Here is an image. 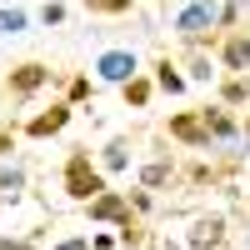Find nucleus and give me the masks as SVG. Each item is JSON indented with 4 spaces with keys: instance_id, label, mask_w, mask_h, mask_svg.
<instances>
[{
    "instance_id": "1",
    "label": "nucleus",
    "mask_w": 250,
    "mask_h": 250,
    "mask_svg": "<svg viewBox=\"0 0 250 250\" xmlns=\"http://www.w3.org/2000/svg\"><path fill=\"white\" fill-rule=\"evenodd\" d=\"M215 20H220V15H215V5H185V10H180V20H175V30H180V35H190V40H200L205 30L215 25Z\"/></svg>"
},
{
    "instance_id": "2",
    "label": "nucleus",
    "mask_w": 250,
    "mask_h": 250,
    "mask_svg": "<svg viewBox=\"0 0 250 250\" xmlns=\"http://www.w3.org/2000/svg\"><path fill=\"white\" fill-rule=\"evenodd\" d=\"M65 180H70V195H80V200L100 190V175L90 170V160H85V155H75V160H70V170H65Z\"/></svg>"
},
{
    "instance_id": "3",
    "label": "nucleus",
    "mask_w": 250,
    "mask_h": 250,
    "mask_svg": "<svg viewBox=\"0 0 250 250\" xmlns=\"http://www.w3.org/2000/svg\"><path fill=\"white\" fill-rule=\"evenodd\" d=\"M130 70H135V60L125 55V50H110V55H100V75H105V80H130Z\"/></svg>"
},
{
    "instance_id": "4",
    "label": "nucleus",
    "mask_w": 250,
    "mask_h": 250,
    "mask_svg": "<svg viewBox=\"0 0 250 250\" xmlns=\"http://www.w3.org/2000/svg\"><path fill=\"white\" fill-rule=\"evenodd\" d=\"M120 210H125V205H120V195H100V200L90 205V215H100V220H115Z\"/></svg>"
},
{
    "instance_id": "5",
    "label": "nucleus",
    "mask_w": 250,
    "mask_h": 250,
    "mask_svg": "<svg viewBox=\"0 0 250 250\" xmlns=\"http://www.w3.org/2000/svg\"><path fill=\"white\" fill-rule=\"evenodd\" d=\"M40 80H45V70H40V65H25V70H15V90H35Z\"/></svg>"
},
{
    "instance_id": "6",
    "label": "nucleus",
    "mask_w": 250,
    "mask_h": 250,
    "mask_svg": "<svg viewBox=\"0 0 250 250\" xmlns=\"http://www.w3.org/2000/svg\"><path fill=\"white\" fill-rule=\"evenodd\" d=\"M225 60H230L235 70H245V65H250V40H230V50H225Z\"/></svg>"
},
{
    "instance_id": "7",
    "label": "nucleus",
    "mask_w": 250,
    "mask_h": 250,
    "mask_svg": "<svg viewBox=\"0 0 250 250\" xmlns=\"http://www.w3.org/2000/svg\"><path fill=\"white\" fill-rule=\"evenodd\" d=\"M60 125H65V110H50V115H40L30 130H35V135H50V130H60Z\"/></svg>"
},
{
    "instance_id": "8",
    "label": "nucleus",
    "mask_w": 250,
    "mask_h": 250,
    "mask_svg": "<svg viewBox=\"0 0 250 250\" xmlns=\"http://www.w3.org/2000/svg\"><path fill=\"white\" fill-rule=\"evenodd\" d=\"M0 30H5V35L25 30V15H20V10H0Z\"/></svg>"
},
{
    "instance_id": "9",
    "label": "nucleus",
    "mask_w": 250,
    "mask_h": 250,
    "mask_svg": "<svg viewBox=\"0 0 250 250\" xmlns=\"http://www.w3.org/2000/svg\"><path fill=\"white\" fill-rule=\"evenodd\" d=\"M205 240H220V220H210V225H200V230H195V245H205Z\"/></svg>"
},
{
    "instance_id": "10",
    "label": "nucleus",
    "mask_w": 250,
    "mask_h": 250,
    "mask_svg": "<svg viewBox=\"0 0 250 250\" xmlns=\"http://www.w3.org/2000/svg\"><path fill=\"white\" fill-rule=\"evenodd\" d=\"M175 135H185V140H200V125H195V120H175Z\"/></svg>"
},
{
    "instance_id": "11",
    "label": "nucleus",
    "mask_w": 250,
    "mask_h": 250,
    "mask_svg": "<svg viewBox=\"0 0 250 250\" xmlns=\"http://www.w3.org/2000/svg\"><path fill=\"white\" fill-rule=\"evenodd\" d=\"M0 190L15 195V190H20V170H5V175H0Z\"/></svg>"
},
{
    "instance_id": "12",
    "label": "nucleus",
    "mask_w": 250,
    "mask_h": 250,
    "mask_svg": "<svg viewBox=\"0 0 250 250\" xmlns=\"http://www.w3.org/2000/svg\"><path fill=\"white\" fill-rule=\"evenodd\" d=\"M105 165H110V170H120V165H125V145H110V150H105Z\"/></svg>"
},
{
    "instance_id": "13",
    "label": "nucleus",
    "mask_w": 250,
    "mask_h": 250,
    "mask_svg": "<svg viewBox=\"0 0 250 250\" xmlns=\"http://www.w3.org/2000/svg\"><path fill=\"white\" fill-rule=\"evenodd\" d=\"M160 85H165V90H180L185 80H180V75H170V65H165V70H160Z\"/></svg>"
},
{
    "instance_id": "14",
    "label": "nucleus",
    "mask_w": 250,
    "mask_h": 250,
    "mask_svg": "<svg viewBox=\"0 0 250 250\" xmlns=\"http://www.w3.org/2000/svg\"><path fill=\"white\" fill-rule=\"evenodd\" d=\"M90 5H105V10H120L125 0H90Z\"/></svg>"
},
{
    "instance_id": "15",
    "label": "nucleus",
    "mask_w": 250,
    "mask_h": 250,
    "mask_svg": "<svg viewBox=\"0 0 250 250\" xmlns=\"http://www.w3.org/2000/svg\"><path fill=\"white\" fill-rule=\"evenodd\" d=\"M5 145H10V140H5V135H0V155H5Z\"/></svg>"
}]
</instances>
